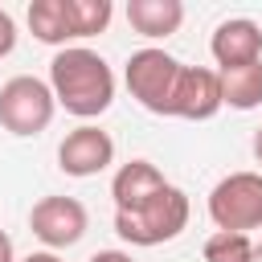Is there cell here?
Returning <instances> with one entry per match:
<instances>
[{"instance_id":"18","label":"cell","mask_w":262,"mask_h":262,"mask_svg":"<svg viewBox=\"0 0 262 262\" xmlns=\"http://www.w3.org/2000/svg\"><path fill=\"white\" fill-rule=\"evenodd\" d=\"M0 262H16V254H12V237L0 229Z\"/></svg>"},{"instance_id":"10","label":"cell","mask_w":262,"mask_h":262,"mask_svg":"<svg viewBox=\"0 0 262 262\" xmlns=\"http://www.w3.org/2000/svg\"><path fill=\"white\" fill-rule=\"evenodd\" d=\"M160 188H168L164 172L151 164V160H127L115 180H111V196H115V213H131L139 205H147Z\"/></svg>"},{"instance_id":"9","label":"cell","mask_w":262,"mask_h":262,"mask_svg":"<svg viewBox=\"0 0 262 262\" xmlns=\"http://www.w3.org/2000/svg\"><path fill=\"white\" fill-rule=\"evenodd\" d=\"M209 53L221 70L229 66H250V61H262V29L250 20V16H229L213 29L209 37Z\"/></svg>"},{"instance_id":"16","label":"cell","mask_w":262,"mask_h":262,"mask_svg":"<svg viewBox=\"0 0 262 262\" xmlns=\"http://www.w3.org/2000/svg\"><path fill=\"white\" fill-rule=\"evenodd\" d=\"M12 49H16V20L0 8V57H8Z\"/></svg>"},{"instance_id":"17","label":"cell","mask_w":262,"mask_h":262,"mask_svg":"<svg viewBox=\"0 0 262 262\" xmlns=\"http://www.w3.org/2000/svg\"><path fill=\"white\" fill-rule=\"evenodd\" d=\"M90 262H135V258H131L127 250H98Z\"/></svg>"},{"instance_id":"1","label":"cell","mask_w":262,"mask_h":262,"mask_svg":"<svg viewBox=\"0 0 262 262\" xmlns=\"http://www.w3.org/2000/svg\"><path fill=\"white\" fill-rule=\"evenodd\" d=\"M49 90L53 102L78 119H98L115 102V74L102 53L86 45H66L49 61Z\"/></svg>"},{"instance_id":"7","label":"cell","mask_w":262,"mask_h":262,"mask_svg":"<svg viewBox=\"0 0 262 262\" xmlns=\"http://www.w3.org/2000/svg\"><path fill=\"white\" fill-rule=\"evenodd\" d=\"M111 164H115V139H111L102 127H94V123L74 127V131L57 143V168H61L66 176L86 180V176L106 172Z\"/></svg>"},{"instance_id":"3","label":"cell","mask_w":262,"mask_h":262,"mask_svg":"<svg viewBox=\"0 0 262 262\" xmlns=\"http://www.w3.org/2000/svg\"><path fill=\"white\" fill-rule=\"evenodd\" d=\"M180 70H184V66H180L172 53L147 45V49H135V53L127 57L123 78H127L131 98H135L143 111H151V115H172V94H176Z\"/></svg>"},{"instance_id":"14","label":"cell","mask_w":262,"mask_h":262,"mask_svg":"<svg viewBox=\"0 0 262 262\" xmlns=\"http://www.w3.org/2000/svg\"><path fill=\"white\" fill-rule=\"evenodd\" d=\"M66 12H70V29H74V41L78 37H94L111 25V0H66Z\"/></svg>"},{"instance_id":"5","label":"cell","mask_w":262,"mask_h":262,"mask_svg":"<svg viewBox=\"0 0 262 262\" xmlns=\"http://www.w3.org/2000/svg\"><path fill=\"white\" fill-rule=\"evenodd\" d=\"M209 217L225 233H246L262 225V172H229L209 192Z\"/></svg>"},{"instance_id":"11","label":"cell","mask_w":262,"mask_h":262,"mask_svg":"<svg viewBox=\"0 0 262 262\" xmlns=\"http://www.w3.org/2000/svg\"><path fill=\"white\" fill-rule=\"evenodd\" d=\"M184 20V4L180 0H131L127 4V25L139 33V37H172Z\"/></svg>"},{"instance_id":"8","label":"cell","mask_w":262,"mask_h":262,"mask_svg":"<svg viewBox=\"0 0 262 262\" xmlns=\"http://www.w3.org/2000/svg\"><path fill=\"white\" fill-rule=\"evenodd\" d=\"M221 111V78L209 66H184L172 94V115L188 123H205Z\"/></svg>"},{"instance_id":"21","label":"cell","mask_w":262,"mask_h":262,"mask_svg":"<svg viewBox=\"0 0 262 262\" xmlns=\"http://www.w3.org/2000/svg\"><path fill=\"white\" fill-rule=\"evenodd\" d=\"M250 262H262V242H258V246L250 250Z\"/></svg>"},{"instance_id":"4","label":"cell","mask_w":262,"mask_h":262,"mask_svg":"<svg viewBox=\"0 0 262 262\" xmlns=\"http://www.w3.org/2000/svg\"><path fill=\"white\" fill-rule=\"evenodd\" d=\"M53 90L33 74H16L0 86V127L12 135H41L53 123Z\"/></svg>"},{"instance_id":"6","label":"cell","mask_w":262,"mask_h":262,"mask_svg":"<svg viewBox=\"0 0 262 262\" xmlns=\"http://www.w3.org/2000/svg\"><path fill=\"white\" fill-rule=\"evenodd\" d=\"M86 205L78 196H41L29 213V229L33 237H41L49 250H66L74 242H82L86 233Z\"/></svg>"},{"instance_id":"13","label":"cell","mask_w":262,"mask_h":262,"mask_svg":"<svg viewBox=\"0 0 262 262\" xmlns=\"http://www.w3.org/2000/svg\"><path fill=\"white\" fill-rule=\"evenodd\" d=\"M29 33L41 45H61L66 49V41H74L66 0H33L29 4Z\"/></svg>"},{"instance_id":"15","label":"cell","mask_w":262,"mask_h":262,"mask_svg":"<svg viewBox=\"0 0 262 262\" xmlns=\"http://www.w3.org/2000/svg\"><path fill=\"white\" fill-rule=\"evenodd\" d=\"M250 233H225L217 229L209 242H205V262H250Z\"/></svg>"},{"instance_id":"12","label":"cell","mask_w":262,"mask_h":262,"mask_svg":"<svg viewBox=\"0 0 262 262\" xmlns=\"http://www.w3.org/2000/svg\"><path fill=\"white\" fill-rule=\"evenodd\" d=\"M217 78H221V106H233V111L262 106V61L217 70Z\"/></svg>"},{"instance_id":"19","label":"cell","mask_w":262,"mask_h":262,"mask_svg":"<svg viewBox=\"0 0 262 262\" xmlns=\"http://www.w3.org/2000/svg\"><path fill=\"white\" fill-rule=\"evenodd\" d=\"M20 262H66V258H57L53 250H33L29 258H20Z\"/></svg>"},{"instance_id":"2","label":"cell","mask_w":262,"mask_h":262,"mask_svg":"<svg viewBox=\"0 0 262 262\" xmlns=\"http://www.w3.org/2000/svg\"><path fill=\"white\" fill-rule=\"evenodd\" d=\"M188 213H192L188 196L176 184H168L147 205H139L131 213H115V233L123 242H131V246H164V242H172V237L184 233Z\"/></svg>"},{"instance_id":"20","label":"cell","mask_w":262,"mask_h":262,"mask_svg":"<svg viewBox=\"0 0 262 262\" xmlns=\"http://www.w3.org/2000/svg\"><path fill=\"white\" fill-rule=\"evenodd\" d=\"M250 147H254V160H258V168H262V127L254 131V139H250Z\"/></svg>"}]
</instances>
